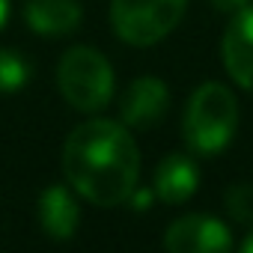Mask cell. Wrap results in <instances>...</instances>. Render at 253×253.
<instances>
[{
    "instance_id": "5",
    "label": "cell",
    "mask_w": 253,
    "mask_h": 253,
    "mask_svg": "<svg viewBox=\"0 0 253 253\" xmlns=\"http://www.w3.org/2000/svg\"><path fill=\"white\" fill-rule=\"evenodd\" d=\"M161 244L170 253H223L232 247L229 226L211 214H185L170 223Z\"/></svg>"
},
{
    "instance_id": "9",
    "label": "cell",
    "mask_w": 253,
    "mask_h": 253,
    "mask_svg": "<svg viewBox=\"0 0 253 253\" xmlns=\"http://www.w3.org/2000/svg\"><path fill=\"white\" fill-rule=\"evenodd\" d=\"M39 226L45 229V235L57 238V241H66L75 235L78 229V220H81V209H78V200L75 194L66 188V185H51L39 194Z\"/></svg>"
},
{
    "instance_id": "15",
    "label": "cell",
    "mask_w": 253,
    "mask_h": 253,
    "mask_svg": "<svg viewBox=\"0 0 253 253\" xmlns=\"http://www.w3.org/2000/svg\"><path fill=\"white\" fill-rule=\"evenodd\" d=\"M241 250H244V253H253V229H250V232H247V238L241 241Z\"/></svg>"
},
{
    "instance_id": "12",
    "label": "cell",
    "mask_w": 253,
    "mask_h": 253,
    "mask_svg": "<svg viewBox=\"0 0 253 253\" xmlns=\"http://www.w3.org/2000/svg\"><path fill=\"white\" fill-rule=\"evenodd\" d=\"M223 203H226V211L232 220L244 223V226H253V185L250 182H235L226 188L223 194Z\"/></svg>"
},
{
    "instance_id": "2",
    "label": "cell",
    "mask_w": 253,
    "mask_h": 253,
    "mask_svg": "<svg viewBox=\"0 0 253 253\" xmlns=\"http://www.w3.org/2000/svg\"><path fill=\"white\" fill-rule=\"evenodd\" d=\"M238 128V101L220 81H206L188 98L182 116V137L197 155H217L229 146Z\"/></svg>"
},
{
    "instance_id": "1",
    "label": "cell",
    "mask_w": 253,
    "mask_h": 253,
    "mask_svg": "<svg viewBox=\"0 0 253 253\" xmlns=\"http://www.w3.org/2000/svg\"><path fill=\"white\" fill-rule=\"evenodd\" d=\"M63 173L75 194L113 209L125 203L140 179V149L128 128L113 119H89L63 143Z\"/></svg>"
},
{
    "instance_id": "11",
    "label": "cell",
    "mask_w": 253,
    "mask_h": 253,
    "mask_svg": "<svg viewBox=\"0 0 253 253\" xmlns=\"http://www.w3.org/2000/svg\"><path fill=\"white\" fill-rule=\"evenodd\" d=\"M30 81V66L21 54L9 51V48H0V95H9L18 92L24 84Z\"/></svg>"
},
{
    "instance_id": "3",
    "label": "cell",
    "mask_w": 253,
    "mask_h": 253,
    "mask_svg": "<svg viewBox=\"0 0 253 253\" xmlns=\"http://www.w3.org/2000/svg\"><path fill=\"white\" fill-rule=\"evenodd\" d=\"M57 86L75 110L98 113L113 98V66L95 48H69L57 66Z\"/></svg>"
},
{
    "instance_id": "13",
    "label": "cell",
    "mask_w": 253,
    "mask_h": 253,
    "mask_svg": "<svg viewBox=\"0 0 253 253\" xmlns=\"http://www.w3.org/2000/svg\"><path fill=\"white\" fill-rule=\"evenodd\" d=\"M211 3L220 9V12H226V15H235L238 9H244L250 0H211Z\"/></svg>"
},
{
    "instance_id": "4",
    "label": "cell",
    "mask_w": 253,
    "mask_h": 253,
    "mask_svg": "<svg viewBox=\"0 0 253 253\" xmlns=\"http://www.w3.org/2000/svg\"><path fill=\"white\" fill-rule=\"evenodd\" d=\"M188 0H110V27L125 45L149 48L179 27Z\"/></svg>"
},
{
    "instance_id": "6",
    "label": "cell",
    "mask_w": 253,
    "mask_h": 253,
    "mask_svg": "<svg viewBox=\"0 0 253 253\" xmlns=\"http://www.w3.org/2000/svg\"><path fill=\"white\" fill-rule=\"evenodd\" d=\"M167 104H170L167 84L161 78L143 75V78H134L119 95V119L128 128H149L164 116Z\"/></svg>"
},
{
    "instance_id": "16",
    "label": "cell",
    "mask_w": 253,
    "mask_h": 253,
    "mask_svg": "<svg viewBox=\"0 0 253 253\" xmlns=\"http://www.w3.org/2000/svg\"><path fill=\"white\" fill-rule=\"evenodd\" d=\"M134 203H137L134 209H149V206H146V203H149V194H137V200H134Z\"/></svg>"
},
{
    "instance_id": "7",
    "label": "cell",
    "mask_w": 253,
    "mask_h": 253,
    "mask_svg": "<svg viewBox=\"0 0 253 253\" xmlns=\"http://www.w3.org/2000/svg\"><path fill=\"white\" fill-rule=\"evenodd\" d=\"M220 54H223V66L229 78L244 92H253V6L250 3L238 9L232 21L226 24Z\"/></svg>"
},
{
    "instance_id": "14",
    "label": "cell",
    "mask_w": 253,
    "mask_h": 253,
    "mask_svg": "<svg viewBox=\"0 0 253 253\" xmlns=\"http://www.w3.org/2000/svg\"><path fill=\"white\" fill-rule=\"evenodd\" d=\"M6 21H9V0H0V30L6 27Z\"/></svg>"
},
{
    "instance_id": "10",
    "label": "cell",
    "mask_w": 253,
    "mask_h": 253,
    "mask_svg": "<svg viewBox=\"0 0 253 253\" xmlns=\"http://www.w3.org/2000/svg\"><path fill=\"white\" fill-rule=\"evenodd\" d=\"M84 9L78 0H27L24 21L39 36H69L81 27Z\"/></svg>"
},
{
    "instance_id": "8",
    "label": "cell",
    "mask_w": 253,
    "mask_h": 253,
    "mask_svg": "<svg viewBox=\"0 0 253 253\" xmlns=\"http://www.w3.org/2000/svg\"><path fill=\"white\" fill-rule=\"evenodd\" d=\"M200 188V167L191 155L173 152L164 155L161 164L155 167V197L170 206L188 203Z\"/></svg>"
}]
</instances>
